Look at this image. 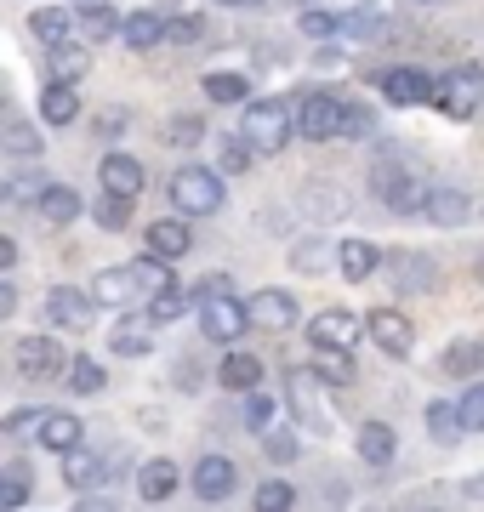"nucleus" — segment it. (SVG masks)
Here are the masks:
<instances>
[{"label":"nucleus","mask_w":484,"mask_h":512,"mask_svg":"<svg viewBox=\"0 0 484 512\" xmlns=\"http://www.w3.org/2000/svg\"><path fill=\"white\" fill-rule=\"evenodd\" d=\"M251 325L274 330V336H280V330H291V325H297V296L274 291V285H268V291H257V296H251Z\"/></svg>","instance_id":"dca6fc26"},{"label":"nucleus","mask_w":484,"mask_h":512,"mask_svg":"<svg viewBox=\"0 0 484 512\" xmlns=\"http://www.w3.org/2000/svg\"><path fill=\"white\" fill-rule=\"evenodd\" d=\"M433 109L445 114V120H473V114L484 109V74L479 69H450L445 80H439Z\"/></svg>","instance_id":"0eeeda50"},{"label":"nucleus","mask_w":484,"mask_h":512,"mask_svg":"<svg viewBox=\"0 0 484 512\" xmlns=\"http://www.w3.org/2000/svg\"><path fill=\"white\" fill-rule=\"evenodd\" d=\"M52 188V177H40V171H18L12 177V188H6V200H35L40 205V194Z\"/></svg>","instance_id":"603ef678"},{"label":"nucleus","mask_w":484,"mask_h":512,"mask_svg":"<svg viewBox=\"0 0 484 512\" xmlns=\"http://www.w3.org/2000/svg\"><path fill=\"white\" fill-rule=\"evenodd\" d=\"M416 6H433V0H416Z\"/></svg>","instance_id":"69168bd1"},{"label":"nucleus","mask_w":484,"mask_h":512,"mask_svg":"<svg viewBox=\"0 0 484 512\" xmlns=\"http://www.w3.org/2000/svg\"><path fill=\"white\" fill-rule=\"evenodd\" d=\"M143 245H149V256H166V262H183L188 245H194V228H183L177 217H160L143 228Z\"/></svg>","instance_id":"a211bd4d"},{"label":"nucleus","mask_w":484,"mask_h":512,"mask_svg":"<svg viewBox=\"0 0 484 512\" xmlns=\"http://www.w3.org/2000/svg\"><path fill=\"white\" fill-rule=\"evenodd\" d=\"M479 365H484V348L479 342H450L445 348V359H439V370H445V376H462V382H473V376H479Z\"/></svg>","instance_id":"f704fd0d"},{"label":"nucleus","mask_w":484,"mask_h":512,"mask_svg":"<svg viewBox=\"0 0 484 512\" xmlns=\"http://www.w3.org/2000/svg\"><path fill=\"white\" fill-rule=\"evenodd\" d=\"M262 456H268V467H291V461L302 456V450H297V433H291V427L262 433Z\"/></svg>","instance_id":"a18cd8bd"},{"label":"nucleus","mask_w":484,"mask_h":512,"mask_svg":"<svg viewBox=\"0 0 484 512\" xmlns=\"http://www.w3.org/2000/svg\"><path fill=\"white\" fill-rule=\"evenodd\" d=\"M97 131H103V137H120V131H126V109H109V114H97Z\"/></svg>","instance_id":"13d9d810"},{"label":"nucleus","mask_w":484,"mask_h":512,"mask_svg":"<svg viewBox=\"0 0 484 512\" xmlns=\"http://www.w3.org/2000/svg\"><path fill=\"white\" fill-rule=\"evenodd\" d=\"M80 211H86V200H80L69 183H52L46 194H40V217H46V228H69V222H80Z\"/></svg>","instance_id":"cd10ccee"},{"label":"nucleus","mask_w":484,"mask_h":512,"mask_svg":"<svg viewBox=\"0 0 484 512\" xmlns=\"http://www.w3.org/2000/svg\"><path fill=\"white\" fill-rule=\"evenodd\" d=\"M388 256L376 251L371 239H342L336 245V268H342V279L348 285H365V279H376V268H382Z\"/></svg>","instance_id":"f3484780"},{"label":"nucleus","mask_w":484,"mask_h":512,"mask_svg":"<svg viewBox=\"0 0 484 512\" xmlns=\"http://www.w3.org/2000/svg\"><path fill=\"white\" fill-rule=\"evenodd\" d=\"M171 40V23L160 18V12H131L126 23H120V46L126 52H154V46H166Z\"/></svg>","instance_id":"6ab92c4d"},{"label":"nucleus","mask_w":484,"mask_h":512,"mask_svg":"<svg viewBox=\"0 0 484 512\" xmlns=\"http://www.w3.org/2000/svg\"><path fill=\"white\" fill-rule=\"evenodd\" d=\"M285 410L308 427V433H331V410L319 399V370H285Z\"/></svg>","instance_id":"423d86ee"},{"label":"nucleus","mask_w":484,"mask_h":512,"mask_svg":"<svg viewBox=\"0 0 484 512\" xmlns=\"http://www.w3.org/2000/svg\"><path fill=\"white\" fill-rule=\"evenodd\" d=\"M291 262H297L302 274H308V268H319V245H297V251H291Z\"/></svg>","instance_id":"bf43d9fd"},{"label":"nucleus","mask_w":484,"mask_h":512,"mask_svg":"<svg viewBox=\"0 0 484 512\" xmlns=\"http://www.w3.org/2000/svg\"><path fill=\"white\" fill-rule=\"evenodd\" d=\"M40 421H46V410H35V404H23V410H12V416H6V433L18 439V433H29V427H40Z\"/></svg>","instance_id":"6e6d98bb"},{"label":"nucleus","mask_w":484,"mask_h":512,"mask_svg":"<svg viewBox=\"0 0 484 512\" xmlns=\"http://www.w3.org/2000/svg\"><path fill=\"white\" fill-rule=\"evenodd\" d=\"M297 507V490L285 484V478H268V484H257V512H291Z\"/></svg>","instance_id":"09e8293b"},{"label":"nucleus","mask_w":484,"mask_h":512,"mask_svg":"<svg viewBox=\"0 0 484 512\" xmlns=\"http://www.w3.org/2000/svg\"><path fill=\"white\" fill-rule=\"evenodd\" d=\"M80 439H86V427H80L75 410H46V421H40V450L69 456V450H80Z\"/></svg>","instance_id":"412c9836"},{"label":"nucleus","mask_w":484,"mask_h":512,"mask_svg":"<svg viewBox=\"0 0 484 512\" xmlns=\"http://www.w3.org/2000/svg\"><path fill=\"white\" fill-rule=\"evenodd\" d=\"M109 348L120 353V359H143V353L154 348V336H149L143 325H120V330L109 336Z\"/></svg>","instance_id":"de8ad7c7"},{"label":"nucleus","mask_w":484,"mask_h":512,"mask_svg":"<svg viewBox=\"0 0 484 512\" xmlns=\"http://www.w3.org/2000/svg\"><path fill=\"white\" fill-rule=\"evenodd\" d=\"M217 382H223L228 393H257V387H262V359H257V353L228 348V359L217 365Z\"/></svg>","instance_id":"b1692460"},{"label":"nucleus","mask_w":484,"mask_h":512,"mask_svg":"<svg viewBox=\"0 0 484 512\" xmlns=\"http://www.w3.org/2000/svg\"><path fill=\"white\" fill-rule=\"evenodd\" d=\"M428 433H433V444H462L467 439V421H462V404H450V399H433L428 410Z\"/></svg>","instance_id":"7c9ffc66"},{"label":"nucleus","mask_w":484,"mask_h":512,"mask_svg":"<svg viewBox=\"0 0 484 512\" xmlns=\"http://www.w3.org/2000/svg\"><path fill=\"white\" fill-rule=\"evenodd\" d=\"M354 444H359V456H365V467H393V456H399V439H393L388 421H365Z\"/></svg>","instance_id":"a878e982"},{"label":"nucleus","mask_w":484,"mask_h":512,"mask_svg":"<svg viewBox=\"0 0 484 512\" xmlns=\"http://www.w3.org/2000/svg\"><path fill=\"white\" fill-rule=\"evenodd\" d=\"M388 268H393V291H405V296H422V291H433V256H422V251H399V256H388Z\"/></svg>","instance_id":"aec40b11"},{"label":"nucleus","mask_w":484,"mask_h":512,"mask_svg":"<svg viewBox=\"0 0 484 512\" xmlns=\"http://www.w3.org/2000/svg\"><path fill=\"white\" fill-rule=\"evenodd\" d=\"M183 484V473H177V461L154 456L137 467V501H171V490Z\"/></svg>","instance_id":"5701e85b"},{"label":"nucleus","mask_w":484,"mask_h":512,"mask_svg":"<svg viewBox=\"0 0 484 512\" xmlns=\"http://www.w3.org/2000/svg\"><path fill=\"white\" fill-rule=\"evenodd\" d=\"M75 512H114V501H103V495H86V501H75Z\"/></svg>","instance_id":"680f3d73"},{"label":"nucleus","mask_w":484,"mask_h":512,"mask_svg":"<svg viewBox=\"0 0 484 512\" xmlns=\"http://www.w3.org/2000/svg\"><path fill=\"white\" fill-rule=\"evenodd\" d=\"M365 330H371V342L388 353V359H405L410 342H416V330H410V319L399 308H371L365 313Z\"/></svg>","instance_id":"ddd939ff"},{"label":"nucleus","mask_w":484,"mask_h":512,"mask_svg":"<svg viewBox=\"0 0 484 512\" xmlns=\"http://www.w3.org/2000/svg\"><path fill=\"white\" fill-rule=\"evenodd\" d=\"M240 137L257 154H280L291 137H297V109H285L280 97H251L240 114Z\"/></svg>","instance_id":"f257e3e1"},{"label":"nucleus","mask_w":484,"mask_h":512,"mask_svg":"<svg viewBox=\"0 0 484 512\" xmlns=\"http://www.w3.org/2000/svg\"><path fill=\"white\" fill-rule=\"evenodd\" d=\"M0 148H6L12 160H35V154H40V126H29V120H6Z\"/></svg>","instance_id":"58836bf2"},{"label":"nucleus","mask_w":484,"mask_h":512,"mask_svg":"<svg viewBox=\"0 0 484 512\" xmlns=\"http://www.w3.org/2000/svg\"><path fill=\"white\" fill-rule=\"evenodd\" d=\"M234 484H240V467H234L228 456H200L194 461V495H200V501L217 507V501L234 495Z\"/></svg>","instance_id":"4468645a"},{"label":"nucleus","mask_w":484,"mask_h":512,"mask_svg":"<svg viewBox=\"0 0 484 512\" xmlns=\"http://www.w3.org/2000/svg\"><path fill=\"white\" fill-rule=\"evenodd\" d=\"M359 336H371V330H365V319L348 313V308H319L314 325H308V342H314V348H348L354 353Z\"/></svg>","instance_id":"6e6552de"},{"label":"nucleus","mask_w":484,"mask_h":512,"mask_svg":"<svg viewBox=\"0 0 484 512\" xmlns=\"http://www.w3.org/2000/svg\"><path fill=\"white\" fill-rule=\"evenodd\" d=\"M69 387H75V393H103V387H109V370L97 365L92 353H80L75 365H69Z\"/></svg>","instance_id":"c03bdc74"},{"label":"nucleus","mask_w":484,"mask_h":512,"mask_svg":"<svg viewBox=\"0 0 484 512\" xmlns=\"http://www.w3.org/2000/svg\"><path fill=\"white\" fill-rule=\"evenodd\" d=\"M92 302H97V308H126V302H143L137 274H131V268H103V274H92Z\"/></svg>","instance_id":"4be33fe9"},{"label":"nucleus","mask_w":484,"mask_h":512,"mask_svg":"<svg viewBox=\"0 0 484 512\" xmlns=\"http://www.w3.org/2000/svg\"><path fill=\"white\" fill-rule=\"evenodd\" d=\"M342 114H348V103L336 92H302L297 103V137H308V143H331V137H342Z\"/></svg>","instance_id":"39448f33"},{"label":"nucleus","mask_w":484,"mask_h":512,"mask_svg":"<svg viewBox=\"0 0 484 512\" xmlns=\"http://www.w3.org/2000/svg\"><path fill=\"white\" fill-rule=\"evenodd\" d=\"M131 274H137V291H143V302L177 285V279L166 274V256H143V262H131Z\"/></svg>","instance_id":"ea45409f"},{"label":"nucleus","mask_w":484,"mask_h":512,"mask_svg":"<svg viewBox=\"0 0 484 512\" xmlns=\"http://www.w3.org/2000/svg\"><path fill=\"white\" fill-rule=\"evenodd\" d=\"M257 160V148L245 143L240 131H234V137H223V143H217V171H223V177H240L245 165Z\"/></svg>","instance_id":"a19ab883"},{"label":"nucleus","mask_w":484,"mask_h":512,"mask_svg":"<svg viewBox=\"0 0 484 512\" xmlns=\"http://www.w3.org/2000/svg\"><path fill=\"white\" fill-rule=\"evenodd\" d=\"M103 473H109V467H103V456H92L86 444L63 456V484H69V490H80V495H92L97 484H103Z\"/></svg>","instance_id":"bb28decb"},{"label":"nucleus","mask_w":484,"mask_h":512,"mask_svg":"<svg viewBox=\"0 0 484 512\" xmlns=\"http://www.w3.org/2000/svg\"><path fill=\"white\" fill-rule=\"evenodd\" d=\"M428 512H433V507H428Z\"/></svg>","instance_id":"338daca9"},{"label":"nucleus","mask_w":484,"mask_h":512,"mask_svg":"<svg viewBox=\"0 0 484 512\" xmlns=\"http://www.w3.org/2000/svg\"><path fill=\"white\" fill-rule=\"evenodd\" d=\"M200 330H205V342H223V348H234L245 330H251V302H240V296L228 291H211L200 302Z\"/></svg>","instance_id":"20e7f679"},{"label":"nucleus","mask_w":484,"mask_h":512,"mask_svg":"<svg viewBox=\"0 0 484 512\" xmlns=\"http://www.w3.org/2000/svg\"><path fill=\"white\" fill-rule=\"evenodd\" d=\"M183 308H188V291H183V285H171V291H160V296H149V302H143L149 325H171V319H183Z\"/></svg>","instance_id":"79ce46f5"},{"label":"nucleus","mask_w":484,"mask_h":512,"mask_svg":"<svg viewBox=\"0 0 484 512\" xmlns=\"http://www.w3.org/2000/svg\"><path fill=\"white\" fill-rule=\"evenodd\" d=\"M97 183H103V194L137 200V194L149 188V171H143V160H137V154H120V148H109V154H103V165H97Z\"/></svg>","instance_id":"f8f14e48"},{"label":"nucleus","mask_w":484,"mask_h":512,"mask_svg":"<svg viewBox=\"0 0 484 512\" xmlns=\"http://www.w3.org/2000/svg\"><path fill=\"white\" fill-rule=\"evenodd\" d=\"M205 97L211 103H251V80L245 74H234V69H217V74H205Z\"/></svg>","instance_id":"72a5a7b5"},{"label":"nucleus","mask_w":484,"mask_h":512,"mask_svg":"<svg viewBox=\"0 0 484 512\" xmlns=\"http://www.w3.org/2000/svg\"><path fill=\"white\" fill-rule=\"evenodd\" d=\"M467 211H473V200H467L462 188H433V194H428V211H422V217H428L433 228H462Z\"/></svg>","instance_id":"c85d7f7f"},{"label":"nucleus","mask_w":484,"mask_h":512,"mask_svg":"<svg viewBox=\"0 0 484 512\" xmlns=\"http://www.w3.org/2000/svg\"><path fill=\"white\" fill-rule=\"evenodd\" d=\"M382 29V12L376 6H354V12H342V35L348 40H365V35H376Z\"/></svg>","instance_id":"3c124183"},{"label":"nucleus","mask_w":484,"mask_h":512,"mask_svg":"<svg viewBox=\"0 0 484 512\" xmlns=\"http://www.w3.org/2000/svg\"><path fill=\"white\" fill-rule=\"evenodd\" d=\"M120 12H114L109 0H80V35L86 40H109V35H120Z\"/></svg>","instance_id":"2f4dec72"},{"label":"nucleus","mask_w":484,"mask_h":512,"mask_svg":"<svg viewBox=\"0 0 484 512\" xmlns=\"http://www.w3.org/2000/svg\"><path fill=\"white\" fill-rule=\"evenodd\" d=\"M92 291H75V285H57V291H46V302H40V319L52 330H86L92 325Z\"/></svg>","instance_id":"9d476101"},{"label":"nucleus","mask_w":484,"mask_h":512,"mask_svg":"<svg viewBox=\"0 0 484 512\" xmlns=\"http://www.w3.org/2000/svg\"><path fill=\"white\" fill-rule=\"evenodd\" d=\"M280 410H285V404H280V399H268V393L257 387V393H245L240 421L251 427V433H274V427H280Z\"/></svg>","instance_id":"c9c22d12"},{"label":"nucleus","mask_w":484,"mask_h":512,"mask_svg":"<svg viewBox=\"0 0 484 512\" xmlns=\"http://www.w3.org/2000/svg\"><path fill=\"white\" fill-rule=\"evenodd\" d=\"M314 370L331 387H354V353L348 348H314Z\"/></svg>","instance_id":"e433bc0d"},{"label":"nucleus","mask_w":484,"mask_h":512,"mask_svg":"<svg viewBox=\"0 0 484 512\" xmlns=\"http://www.w3.org/2000/svg\"><path fill=\"white\" fill-rule=\"evenodd\" d=\"M467 495H473V501L484 495V473H479V478H467Z\"/></svg>","instance_id":"e2e57ef3"},{"label":"nucleus","mask_w":484,"mask_h":512,"mask_svg":"<svg viewBox=\"0 0 484 512\" xmlns=\"http://www.w3.org/2000/svg\"><path fill=\"white\" fill-rule=\"evenodd\" d=\"M205 137V126H200V114H177L166 126V143H177V148H194Z\"/></svg>","instance_id":"864d4df0"},{"label":"nucleus","mask_w":484,"mask_h":512,"mask_svg":"<svg viewBox=\"0 0 484 512\" xmlns=\"http://www.w3.org/2000/svg\"><path fill=\"white\" fill-rule=\"evenodd\" d=\"M376 86H382V97H388L393 109H422V103L439 97V80L428 69H388Z\"/></svg>","instance_id":"9b49d317"},{"label":"nucleus","mask_w":484,"mask_h":512,"mask_svg":"<svg viewBox=\"0 0 484 512\" xmlns=\"http://www.w3.org/2000/svg\"><path fill=\"white\" fill-rule=\"evenodd\" d=\"M75 23H80V12H69V6H40L35 18H29V29H35V35L46 40V52H52V46H69V40H75Z\"/></svg>","instance_id":"393cba45"},{"label":"nucleus","mask_w":484,"mask_h":512,"mask_svg":"<svg viewBox=\"0 0 484 512\" xmlns=\"http://www.w3.org/2000/svg\"><path fill=\"white\" fill-rule=\"evenodd\" d=\"M223 171H211V165H183L177 177H171V205L183 211V217H211V211H223Z\"/></svg>","instance_id":"7ed1b4c3"},{"label":"nucleus","mask_w":484,"mask_h":512,"mask_svg":"<svg viewBox=\"0 0 484 512\" xmlns=\"http://www.w3.org/2000/svg\"><path fill=\"white\" fill-rule=\"evenodd\" d=\"M371 194L388 211H399V217H416V211H428V194H433V183H422L410 165H393V160H382L371 171Z\"/></svg>","instance_id":"f03ea898"},{"label":"nucleus","mask_w":484,"mask_h":512,"mask_svg":"<svg viewBox=\"0 0 484 512\" xmlns=\"http://www.w3.org/2000/svg\"><path fill=\"white\" fill-rule=\"evenodd\" d=\"M52 80H63V86H75L80 74L92 69V52H86V46H80V40H69V46H52Z\"/></svg>","instance_id":"473e14b6"},{"label":"nucleus","mask_w":484,"mask_h":512,"mask_svg":"<svg viewBox=\"0 0 484 512\" xmlns=\"http://www.w3.org/2000/svg\"><path fill=\"white\" fill-rule=\"evenodd\" d=\"M297 205H302V217H314L319 228H325V222H342L348 211H354V194L336 188V183H314V188H302Z\"/></svg>","instance_id":"2eb2a0df"},{"label":"nucleus","mask_w":484,"mask_h":512,"mask_svg":"<svg viewBox=\"0 0 484 512\" xmlns=\"http://www.w3.org/2000/svg\"><path fill=\"white\" fill-rule=\"evenodd\" d=\"M126 217H131V200H120V194H97V200H92V222H97V228L120 234V228H126Z\"/></svg>","instance_id":"49530a36"},{"label":"nucleus","mask_w":484,"mask_h":512,"mask_svg":"<svg viewBox=\"0 0 484 512\" xmlns=\"http://www.w3.org/2000/svg\"><path fill=\"white\" fill-rule=\"evenodd\" d=\"M371 131H376V114L365 103H348V114H342V143H365Z\"/></svg>","instance_id":"8fccbe9b"},{"label":"nucleus","mask_w":484,"mask_h":512,"mask_svg":"<svg viewBox=\"0 0 484 512\" xmlns=\"http://www.w3.org/2000/svg\"><path fill=\"white\" fill-rule=\"evenodd\" d=\"M223 6H257V0H223Z\"/></svg>","instance_id":"0e129e2a"},{"label":"nucleus","mask_w":484,"mask_h":512,"mask_svg":"<svg viewBox=\"0 0 484 512\" xmlns=\"http://www.w3.org/2000/svg\"><path fill=\"white\" fill-rule=\"evenodd\" d=\"M456 404H462L467 433H484V382H473V387H467V393H462Z\"/></svg>","instance_id":"5fc2aeb1"},{"label":"nucleus","mask_w":484,"mask_h":512,"mask_svg":"<svg viewBox=\"0 0 484 512\" xmlns=\"http://www.w3.org/2000/svg\"><path fill=\"white\" fill-rule=\"evenodd\" d=\"M23 501H29V461L12 456V461H6V478H0V507L23 512Z\"/></svg>","instance_id":"4c0bfd02"},{"label":"nucleus","mask_w":484,"mask_h":512,"mask_svg":"<svg viewBox=\"0 0 484 512\" xmlns=\"http://www.w3.org/2000/svg\"><path fill=\"white\" fill-rule=\"evenodd\" d=\"M40 120H46V126H75L80 120V92L63 86V80H52V86L40 92Z\"/></svg>","instance_id":"c756f323"},{"label":"nucleus","mask_w":484,"mask_h":512,"mask_svg":"<svg viewBox=\"0 0 484 512\" xmlns=\"http://www.w3.org/2000/svg\"><path fill=\"white\" fill-rule=\"evenodd\" d=\"M12 365H18L29 382H40V376H57V370L75 365V359L63 353V342H57V336H46V330H40V336H23L18 348H12Z\"/></svg>","instance_id":"1a4fd4ad"},{"label":"nucleus","mask_w":484,"mask_h":512,"mask_svg":"<svg viewBox=\"0 0 484 512\" xmlns=\"http://www.w3.org/2000/svg\"><path fill=\"white\" fill-rule=\"evenodd\" d=\"M200 35H205V23H200V18H183V23H171V40H166V46H194Z\"/></svg>","instance_id":"4d7b16f0"},{"label":"nucleus","mask_w":484,"mask_h":512,"mask_svg":"<svg viewBox=\"0 0 484 512\" xmlns=\"http://www.w3.org/2000/svg\"><path fill=\"white\" fill-rule=\"evenodd\" d=\"M18 268V239H0V274H12Z\"/></svg>","instance_id":"052dcab7"},{"label":"nucleus","mask_w":484,"mask_h":512,"mask_svg":"<svg viewBox=\"0 0 484 512\" xmlns=\"http://www.w3.org/2000/svg\"><path fill=\"white\" fill-rule=\"evenodd\" d=\"M297 29L308 40H336L342 35V18H336V12H325V6H302L297 12Z\"/></svg>","instance_id":"37998d69"}]
</instances>
